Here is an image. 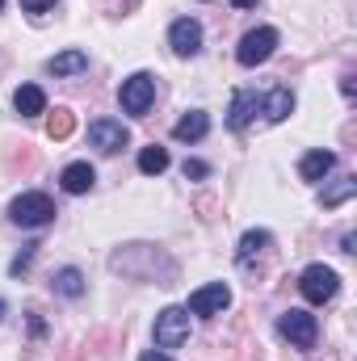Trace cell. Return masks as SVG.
<instances>
[{"instance_id":"1","label":"cell","mask_w":357,"mask_h":361,"mask_svg":"<svg viewBox=\"0 0 357 361\" xmlns=\"http://www.w3.org/2000/svg\"><path fill=\"white\" fill-rule=\"evenodd\" d=\"M8 219H13L17 227H47V223L55 219V202H51L47 193L30 189V193L13 197V206H8Z\"/></svg>"},{"instance_id":"2","label":"cell","mask_w":357,"mask_h":361,"mask_svg":"<svg viewBox=\"0 0 357 361\" xmlns=\"http://www.w3.org/2000/svg\"><path fill=\"white\" fill-rule=\"evenodd\" d=\"M277 332H282L294 349H311V345L320 341V319H315L311 311H303V307H290V311L277 315Z\"/></svg>"},{"instance_id":"3","label":"cell","mask_w":357,"mask_h":361,"mask_svg":"<svg viewBox=\"0 0 357 361\" xmlns=\"http://www.w3.org/2000/svg\"><path fill=\"white\" fill-rule=\"evenodd\" d=\"M189 341V311L185 307H164L156 315V349L169 353V349H181Z\"/></svg>"},{"instance_id":"4","label":"cell","mask_w":357,"mask_h":361,"mask_svg":"<svg viewBox=\"0 0 357 361\" xmlns=\"http://www.w3.org/2000/svg\"><path fill=\"white\" fill-rule=\"evenodd\" d=\"M298 290H303V298L307 302H328V298H337V290H341V277L337 269H328V265H307L303 277H298Z\"/></svg>"},{"instance_id":"5","label":"cell","mask_w":357,"mask_h":361,"mask_svg":"<svg viewBox=\"0 0 357 361\" xmlns=\"http://www.w3.org/2000/svg\"><path fill=\"white\" fill-rule=\"evenodd\" d=\"M118 101H122L126 114H147L152 101H156V76H152V72H135V76H126L122 89H118Z\"/></svg>"},{"instance_id":"6","label":"cell","mask_w":357,"mask_h":361,"mask_svg":"<svg viewBox=\"0 0 357 361\" xmlns=\"http://www.w3.org/2000/svg\"><path fill=\"white\" fill-rule=\"evenodd\" d=\"M273 47H277V30L257 25V30H248V34L240 38V47H236V59H240L244 68H257V63H265L269 55H273Z\"/></svg>"},{"instance_id":"7","label":"cell","mask_w":357,"mask_h":361,"mask_svg":"<svg viewBox=\"0 0 357 361\" xmlns=\"http://www.w3.org/2000/svg\"><path fill=\"white\" fill-rule=\"evenodd\" d=\"M89 143L97 152L114 156V152H122V147L131 143V130H126L122 122H114V118H97V122H89Z\"/></svg>"},{"instance_id":"8","label":"cell","mask_w":357,"mask_h":361,"mask_svg":"<svg viewBox=\"0 0 357 361\" xmlns=\"http://www.w3.org/2000/svg\"><path fill=\"white\" fill-rule=\"evenodd\" d=\"M227 307H231L227 281H210V286H202V290L189 294V307H185V311H193V315H223Z\"/></svg>"},{"instance_id":"9","label":"cell","mask_w":357,"mask_h":361,"mask_svg":"<svg viewBox=\"0 0 357 361\" xmlns=\"http://www.w3.org/2000/svg\"><path fill=\"white\" fill-rule=\"evenodd\" d=\"M169 47L177 51L181 59L198 55V51H202V25H198L193 17H177V21L169 25Z\"/></svg>"},{"instance_id":"10","label":"cell","mask_w":357,"mask_h":361,"mask_svg":"<svg viewBox=\"0 0 357 361\" xmlns=\"http://www.w3.org/2000/svg\"><path fill=\"white\" fill-rule=\"evenodd\" d=\"M261 109V97L257 92H248V89H240L236 97H231V109H227V126L231 130H244L248 122H253V114Z\"/></svg>"},{"instance_id":"11","label":"cell","mask_w":357,"mask_h":361,"mask_svg":"<svg viewBox=\"0 0 357 361\" xmlns=\"http://www.w3.org/2000/svg\"><path fill=\"white\" fill-rule=\"evenodd\" d=\"M332 169H337V156L324 152V147H315V152H307V156L298 160V177L303 180H324Z\"/></svg>"},{"instance_id":"12","label":"cell","mask_w":357,"mask_h":361,"mask_svg":"<svg viewBox=\"0 0 357 361\" xmlns=\"http://www.w3.org/2000/svg\"><path fill=\"white\" fill-rule=\"evenodd\" d=\"M59 185H63V193H89L92 185H97V173H92V164L76 160V164H68L59 173Z\"/></svg>"},{"instance_id":"13","label":"cell","mask_w":357,"mask_h":361,"mask_svg":"<svg viewBox=\"0 0 357 361\" xmlns=\"http://www.w3.org/2000/svg\"><path fill=\"white\" fill-rule=\"evenodd\" d=\"M206 135H210V118H206L202 109H189L177 126H173V139H181V143H198V139H206Z\"/></svg>"},{"instance_id":"14","label":"cell","mask_w":357,"mask_h":361,"mask_svg":"<svg viewBox=\"0 0 357 361\" xmlns=\"http://www.w3.org/2000/svg\"><path fill=\"white\" fill-rule=\"evenodd\" d=\"M13 109L21 118H38V114H47V92L38 89V85H21V89L13 92Z\"/></svg>"},{"instance_id":"15","label":"cell","mask_w":357,"mask_h":361,"mask_svg":"<svg viewBox=\"0 0 357 361\" xmlns=\"http://www.w3.org/2000/svg\"><path fill=\"white\" fill-rule=\"evenodd\" d=\"M261 114H265L269 122H286V118L294 114V92L290 89H273L269 97H261Z\"/></svg>"},{"instance_id":"16","label":"cell","mask_w":357,"mask_h":361,"mask_svg":"<svg viewBox=\"0 0 357 361\" xmlns=\"http://www.w3.org/2000/svg\"><path fill=\"white\" fill-rule=\"evenodd\" d=\"M269 244H273V235H269L265 227H257V231H244V240H240V252H236V261H240V265H253V257H261Z\"/></svg>"},{"instance_id":"17","label":"cell","mask_w":357,"mask_h":361,"mask_svg":"<svg viewBox=\"0 0 357 361\" xmlns=\"http://www.w3.org/2000/svg\"><path fill=\"white\" fill-rule=\"evenodd\" d=\"M51 286H55V294H63V298H80V294H85V273L76 269V265H68V269H59L51 277Z\"/></svg>"},{"instance_id":"18","label":"cell","mask_w":357,"mask_h":361,"mask_svg":"<svg viewBox=\"0 0 357 361\" xmlns=\"http://www.w3.org/2000/svg\"><path fill=\"white\" fill-rule=\"evenodd\" d=\"M47 68H51V76H80V72L89 68V55H85V51H63V55H55Z\"/></svg>"},{"instance_id":"19","label":"cell","mask_w":357,"mask_h":361,"mask_svg":"<svg viewBox=\"0 0 357 361\" xmlns=\"http://www.w3.org/2000/svg\"><path fill=\"white\" fill-rule=\"evenodd\" d=\"M164 169H169V152H164V147L152 143V147L139 152V173H143V177H160Z\"/></svg>"},{"instance_id":"20","label":"cell","mask_w":357,"mask_h":361,"mask_svg":"<svg viewBox=\"0 0 357 361\" xmlns=\"http://www.w3.org/2000/svg\"><path fill=\"white\" fill-rule=\"evenodd\" d=\"M353 193H357V177H341L332 189H324V193H320V202H324L328 210H337V206H341V202H349Z\"/></svg>"},{"instance_id":"21","label":"cell","mask_w":357,"mask_h":361,"mask_svg":"<svg viewBox=\"0 0 357 361\" xmlns=\"http://www.w3.org/2000/svg\"><path fill=\"white\" fill-rule=\"evenodd\" d=\"M76 130V118H72V109H55L51 118H47V135L51 139H68Z\"/></svg>"},{"instance_id":"22","label":"cell","mask_w":357,"mask_h":361,"mask_svg":"<svg viewBox=\"0 0 357 361\" xmlns=\"http://www.w3.org/2000/svg\"><path fill=\"white\" fill-rule=\"evenodd\" d=\"M34 252H38V244H25V252H21V257H13L8 273H13V277H21V273H25L30 265H34Z\"/></svg>"},{"instance_id":"23","label":"cell","mask_w":357,"mask_h":361,"mask_svg":"<svg viewBox=\"0 0 357 361\" xmlns=\"http://www.w3.org/2000/svg\"><path fill=\"white\" fill-rule=\"evenodd\" d=\"M181 173H185V180H189V177H193V180L210 177V169H206V164H202V160H185V164H181Z\"/></svg>"},{"instance_id":"24","label":"cell","mask_w":357,"mask_h":361,"mask_svg":"<svg viewBox=\"0 0 357 361\" xmlns=\"http://www.w3.org/2000/svg\"><path fill=\"white\" fill-rule=\"evenodd\" d=\"M51 4H55V0H21V8H25V13H34V17H38V13H47Z\"/></svg>"},{"instance_id":"25","label":"cell","mask_w":357,"mask_h":361,"mask_svg":"<svg viewBox=\"0 0 357 361\" xmlns=\"http://www.w3.org/2000/svg\"><path fill=\"white\" fill-rule=\"evenodd\" d=\"M139 361H173V357H169V353H160V349H147Z\"/></svg>"},{"instance_id":"26","label":"cell","mask_w":357,"mask_h":361,"mask_svg":"<svg viewBox=\"0 0 357 361\" xmlns=\"http://www.w3.org/2000/svg\"><path fill=\"white\" fill-rule=\"evenodd\" d=\"M231 4H236V8H253L257 0H231Z\"/></svg>"},{"instance_id":"27","label":"cell","mask_w":357,"mask_h":361,"mask_svg":"<svg viewBox=\"0 0 357 361\" xmlns=\"http://www.w3.org/2000/svg\"><path fill=\"white\" fill-rule=\"evenodd\" d=\"M0 319H4V302H0Z\"/></svg>"},{"instance_id":"28","label":"cell","mask_w":357,"mask_h":361,"mask_svg":"<svg viewBox=\"0 0 357 361\" xmlns=\"http://www.w3.org/2000/svg\"><path fill=\"white\" fill-rule=\"evenodd\" d=\"M0 8H4V0H0Z\"/></svg>"}]
</instances>
